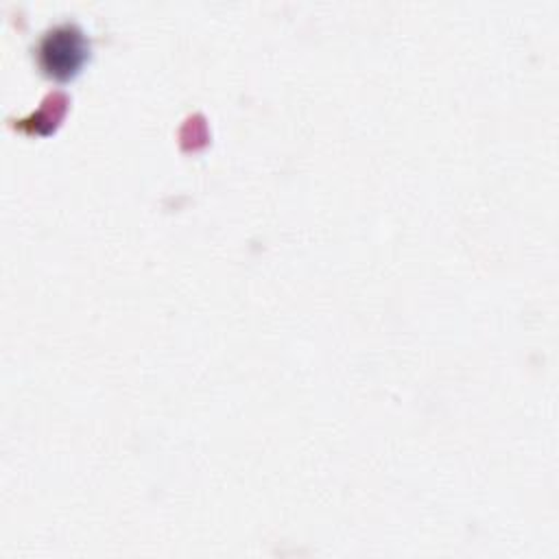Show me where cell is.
<instances>
[{
	"mask_svg": "<svg viewBox=\"0 0 559 559\" xmlns=\"http://www.w3.org/2000/svg\"><path fill=\"white\" fill-rule=\"evenodd\" d=\"M83 59V46L76 31L55 28L41 41V66L55 76L72 74Z\"/></svg>",
	"mask_w": 559,
	"mask_h": 559,
	"instance_id": "obj_1",
	"label": "cell"
}]
</instances>
